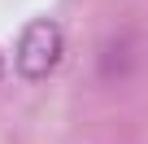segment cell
<instances>
[{
	"label": "cell",
	"mask_w": 148,
	"mask_h": 144,
	"mask_svg": "<svg viewBox=\"0 0 148 144\" xmlns=\"http://www.w3.org/2000/svg\"><path fill=\"white\" fill-rule=\"evenodd\" d=\"M65 57V31L57 18L39 13L31 18L22 31H18V48H13V70H18V79L26 83H44L52 70L61 65Z\"/></svg>",
	"instance_id": "cell-1"
},
{
	"label": "cell",
	"mask_w": 148,
	"mask_h": 144,
	"mask_svg": "<svg viewBox=\"0 0 148 144\" xmlns=\"http://www.w3.org/2000/svg\"><path fill=\"white\" fill-rule=\"evenodd\" d=\"M92 70H96L100 83H126V79H135L144 70V39H139V31H109L96 44Z\"/></svg>",
	"instance_id": "cell-2"
},
{
	"label": "cell",
	"mask_w": 148,
	"mask_h": 144,
	"mask_svg": "<svg viewBox=\"0 0 148 144\" xmlns=\"http://www.w3.org/2000/svg\"><path fill=\"white\" fill-rule=\"evenodd\" d=\"M5 70H9V61H5V52H0V79H5Z\"/></svg>",
	"instance_id": "cell-3"
}]
</instances>
